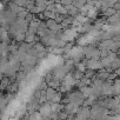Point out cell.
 I'll use <instances>...</instances> for the list:
<instances>
[{
    "instance_id": "277c9868",
    "label": "cell",
    "mask_w": 120,
    "mask_h": 120,
    "mask_svg": "<svg viewBox=\"0 0 120 120\" xmlns=\"http://www.w3.org/2000/svg\"><path fill=\"white\" fill-rule=\"evenodd\" d=\"M8 84H10V79L8 78H3L1 80H0V87H1V88L7 87Z\"/></svg>"
},
{
    "instance_id": "3957f363",
    "label": "cell",
    "mask_w": 120,
    "mask_h": 120,
    "mask_svg": "<svg viewBox=\"0 0 120 120\" xmlns=\"http://www.w3.org/2000/svg\"><path fill=\"white\" fill-rule=\"evenodd\" d=\"M80 92L82 93V95H84V97H88V95H91V94L93 93L92 88H90V87H87V86L81 87V88H80Z\"/></svg>"
},
{
    "instance_id": "5b68a950",
    "label": "cell",
    "mask_w": 120,
    "mask_h": 120,
    "mask_svg": "<svg viewBox=\"0 0 120 120\" xmlns=\"http://www.w3.org/2000/svg\"><path fill=\"white\" fill-rule=\"evenodd\" d=\"M33 40H34L33 34H32V33H28V34H27V37H26V41H27V42H32Z\"/></svg>"
},
{
    "instance_id": "8992f818",
    "label": "cell",
    "mask_w": 120,
    "mask_h": 120,
    "mask_svg": "<svg viewBox=\"0 0 120 120\" xmlns=\"http://www.w3.org/2000/svg\"><path fill=\"white\" fill-rule=\"evenodd\" d=\"M0 37H1L3 39H4V38H6V31H5L4 28L0 30Z\"/></svg>"
},
{
    "instance_id": "7a4b0ae2",
    "label": "cell",
    "mask_w": 120,
    "mask_h": 120,
    "mask_svg": "<svg viewBox=\"0 0 120 120\" xmlns=\"http://www.w3.org/2000/svg\"><path fill=\"white\" fill-rule=\"evenodd\" d=\"M55 94H56V92H55V90L54 88H52V87H48L47 90H46V99L47 100H51L52 101V99L55 97Z\"/></svg>"
},
{
    "instance_id": "6da1fadb",
    "label": "cell",
    "mask_w": 120,
    "mask_h": 120,
    "mask_svg": "<svg viewBox=\"0 0 120 120\" xmlns=\"http://www.w3.org/2000/svg\"><path fill=\"white\" fill-rule=\"evenodd\" d=\"M91 112L88 108H81L79 109V113H78V116L75 118V120H86L88 116H90Z\"/></svg>"
}]
</instances>
